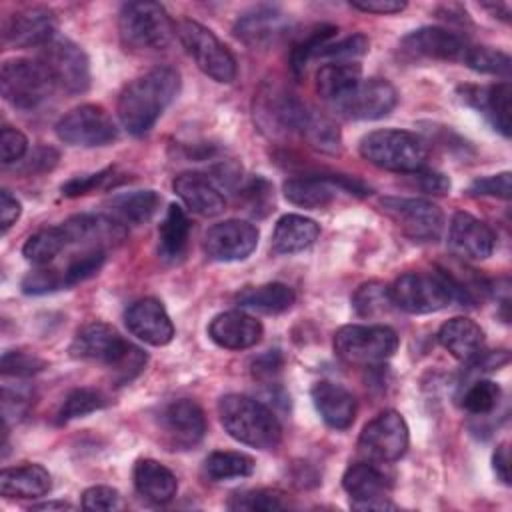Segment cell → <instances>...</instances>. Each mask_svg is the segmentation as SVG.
I'll use <instances>...</instances> for the list:
<instances>
[{
  "label": "cell",
  "mask_w": 512,
  "mask_h": 512,
  "mask_svg": "<svg viewBox=\"0 0 512 512\" xmlns=\"http://www.w3.org/2000/svg\"><path fill=\"white\" fill-rule=\"evenodd\" d=\"M470 194L508 200L510 198V172H500L494 176L474 180L470 186Z\"/></svg>",
  "instance_id": "cell-52"
},
{
  "label": "cell",
  "mask_w": 512,
  "mask_h": 512,
  "mask_svg": "<svg viewBox=\"0 0 512 512\" xmlns=\"http://www.w3.org/2000/svg\"><path fill=\"white\" fill-rule=\"evenodd\" d=\"M438 342L462 362L474 360L484 346V330L466 316L446 320L438 330Z\"/></svg>",
  "instance_id": "cell-28"
},
{
  "label": "cell",
  "mask_w": 512,
  "mask_h": 512,
  "mask_svg": "<svg viewBox=\"0 0 512 512\" xmlns=\"http://www.w3.org/2000/svg\"><path fill=\"white\" fill-rule=\"evenodd\" d=\"M496 236L492 228L468 212H456L450 220L448 246L456 256L484 260L492 254Z\"/></svg>",
  "instance_id": "cell-23"
},
{
  "label": "cell",
  "mask_w": 512,
  "mask_h": 512,
  "mask_svg": "<svg viewBox=\"0 0 512 512\" xmlns=\"http://www.w3.org/2000/svg\"><path fill=\"white\" fill-rule=\"evenodd\" d=\"M384 214L402 230L404 236L416 242H436L444 228L440 206L426 198H384Z\"/></svg>",
  "instance_id": "cell-11"
},
{
  "label": "cell",
  "mask_w": 512,
  "mask_h": 512,
  "mask_svg": "<svg viewBox=\"0 0 512 512\" xmlns=\"http://www.w3.org/2000/svg\"><path fill=\"white\" fill-rule=\"evenodd\" d=\"M44 368H46V362L34 354L20 352V350H6L2 354V374L4 376L28 378L32 374H38Z\"/></svg>",
  "instance_id": "cell-48"
},
{
  "label": "cell",
  "mask_w": 512,
  "mask_h": 512,
  "mask_svg": "<svg viewBox=\"0 0 512 512\" xmlns=\"http://www.w3.org/2000/svg\"><path fill=\"white\" fill-rule=\"evenodd\" d=\"M252 472H254V460L244 452L216 450L208 454V458L204 460V474L214 482L246 478Z\"/></svg>",
  "instance_id": "cell-38"
},
{
  "label": "cell",
  "mask_w": 512,
  "mask_h": 512,
  "mask_svg": "<svg viewBox=\"0 0 512 512\" xmlns=\"http://www.w3.org/2000/svg\"><path fill=\"white\" fill-rule=\"evenodd\" d=\"M230 510H262V512H270V510H284L288 508V500L284 498L282 492L278 490H246V492H238L234 496H230L228 504Z\"/></svg>",
  "instance_id": "cell-45"
},
{
  "label": "cell",
  "mask_w": 512,
  "mask_h": 512,
  "mask_svg": "<svg viewBox=\"0 0 512 512\" xmlns=\"http://www.w3.org/2000/svg\"><path fill=\"white\" fill-rule=\"evenodd\" d=\"M416 176V182L420 186V190H424L426 194H446L450 190V180L448 176L434 172V170H416L412 172Z\"/></svg>",
  "instance_id": "cell-55"
},
{
  "label": "cell",
  "mask_w": 512,
  "mask_h": 512,
  "mask_svg": "<svg viewBox=\"0 0 512 512\" xmlns=\"http://www.w3.org/2000/svg\"><path fill=\"white\" fill-rule=\"evenodd\" d=\"M172 188L184 206L200 216H218L226 200L212 178L200 172H182L174 178Z\"/></svg>",
  "instance_id": "cell-25"
},
{
  "label": "cell",
  "mask_w": 512,
  "mask_h": 512,
  "mask_svg": "<svg viewBox=\"0 0 512 512\" xmlns=\"http://www.w3.org/2000/svg\"><path fill=\"white\" fill-rule=\"evenodd\" d=\"M156 428L160 430V440L170 450H188L204 438L206 418L194 400L178 398L160 406Z\"/></svg>",
  "instance_id": "cell-12"
},
{
  "label": "cell",
  "mask_w": 512,
  "mask_h": 512,
  "mask_svg": "<svg viewBox=\"0 0 512 512\" xmlns=\"http://www.w3.org/2000/svg\"><path fill=\"white\" fill-rule=\"evenodd\" d=\"M176 34L184 50L206 76L222 84H228L236 78V58L210 28L196 20L184 18L176 24Z\"/></svg>",
  "instance_id": "cell-6"
},
{
  "label": "cell",
  "mask_w": 512,
  "mask_h": 512,
  "mask_svg": "<svg viewBox=\"0 0 512 512\" xmlns=\"http://www.w3.org/2000/svg\"><path fill=\"white\" fill-rule=\"evenodd\" d=\"M352 8L370 12V14H398L406 8V2L402 0H352Z\"/></svg>",
  "instance_id": "cell-56"
},
{
  "label": "cell",
  "mask_w": 512,
  "mask_h": 512,
  "mask_svg": "<svg viewBox=\"0 0 512 512\" xmlns=\"http://www.w3.org/2000/svg\"><path fill=\"white\" fill-rule=\"evenodd\" d=\"M352 306L356 314L362 318H374L378 314L388 312V308L394 306L390 298V286L382 282L362 284L352 296Z\"/></svg>",
  "instance_id": "cell-43"
},
{
  "label": "cell",
  "mask_w": 512,
  "mask_h": 512,
  "mask_svg": "<svg viewBox=\"0 0 512 512\" xmlns=\"http://www.w3.org/2000/svg\"><path fill=\"white\" fill-rule=\"evenodd\" d=\"M362 80V68L356 62L324 64L316 72V92L324 100L338 102Z\"/></svg>",
  "instance_id": "cell-36"
},
{
  "label": "cell",
  "mask_w": 512,
  "mask_h": 512,
  "mask_svg": "<svg viewBox=\"0 0 512 512\" xmlns=\"http://www.w3.org/2000/svg\"><path fill=\"white\" fill-rule=\"evenodd\" d=\"M398 102L396 88L384 78L360 80L344 98L334 102L336 110L352 120H378L388 116Z\"/></svg>",
  "instance_id": "cell-16"
},
{
  "label": "cell",
  "mask_w": 512,
  "mask_h": 512,
  "mask_svg": "<svg viewBox=\"0 0 512 512\" xmlns=\"http://www.w3.org/2000/svg\"><path fill=\"white\" fill-rule=\"evenodd\" d=\"M106 260V250L102 246H92V248H82L80 252L72 254L68 264L60 270L64 286H74L78 282L88 280L94 276Z\"/></svg>",
  "instance_id": "cell-40"
},
{
  "label": "cell",
  "mask_w": 512,
  "mask_h": 512,
  "mask_svg": "<svg viewBox=\"0 0 512 512\" xmlns=\"http://www.w3.org/2000/svg\"><path fill=\"white\" fill-rule=\"evenodd\" d=\"M26 148H28V140L20 130L10 128V126L2 128L0 154H2L4 164H12V162L20 160L26 154Z\"/></svg>",
  "instance_id": "cell-53"
},
{
  "label": "cell",
  "mask_w": 512,
  "mask_h": 512,
  "mask_svg": "<svg viewBox=\"0 0 512 512\" xmlns=\"http://www.w3.org/2000/svg\"><path fill=\"white\" fill-rule=\"evenodd\" d=\"M396 350L398 334L384 324H348L334 334V352L348 364H380Z\"/></svg>",
  "instance_id": "cell-7"
},
{
  "label": "cell",
  "mask_w": 512,
  "mask_h": 512,
  "mask_svg": "<svg viewBox=\"0 0 512 512\" xmlns=\"http://www.w3.org/2000/svg\"><path fill=\"white\" fill-rule=\"evenodd\" d=\"M320 236V226L306 216L286 214L282 216L272 232V252L296 254L310 248Z\"/></svg>",
  "instance_id": "cell-32"
},
{
  "label": "cell",
  "mask_w": 512,
  "mask_h": 512,
  "mask_svg": "<svg viewBox=\"0 0 512 512\" xmlns=\"http://www.w3.org/2000/svg\"><path fill=\"white\" fill-rule=\"evenodd\" d=\"M470 46L472 44L464 36L440 26H424V28L412 30L402 40V48L414 56L444 60V62H462V64L466 60Z\"/></svg>",
  "instance_id": "cell-20"
},
{
  "label": "cell",
  "mask_w": 512,
  "mask_h": 512,
  "mask_svg": "<svg viewBox=\"0 0 512 512\" xmlns=\"http://www.w3.org/2000/svg\"><path fill=\"white\" fill-rule=\"evenodd\" d=\"M500 396H502V390L496 382L488 378H478L464 388L460 396V406L470 414L484 416L498 406Z\"/></svg>",
  "instance_id": "cell-39"
},
{
  "label": "cell",
  "mask_w": 512,
  "mask_h": 512,
  "mask_svg": "<svg viewBox=\"0 0 512 512\" xmlns=\"http://www.w3.org/2000/svg\"><path fill=\"white\" fill-rule=\"evenodd\" d=\"M132 478L136 492L154 504H166L178 492V480L174 472L152 458L138 460L134 464Z\"/></svg>",
  "instance_id": "cell-29"
},
{
  "label": "cell",
  "mask_w": 512,
  "mask_h": 512,
  "mask_svg": "<svg viewBox=\"0 0 512 512\" xmlns=\"http://www.w3.org/2000/svg\"><path fill=\"white\" fill-rule=\"evenodd\" d=\"M280 366H282V356L278 354V350H274V352H268V354L260 356V358L254 362L252 372H254V376H258V378H272V376L280 370Z\"/></svg>",
  "instance_id": "cell-58"
},
{
  "label": "cell",
  "mask_w": 512,
  "mask_h": 512,
  "mask_svg": "<svg viewBox=\"0 0 512 512\" xmlns=\"http://www.w3.org/2000/svg\"><path fill=\"white\" fill-rule=\"evenodd\" d=\"M70 354L80 360L104 364L112 370L118 384L134 380L148 360L138 346L122 338L118 330L106 322H90L82 326L70 344Z\"/></svg>",
  "instance_id": "cell-2"
},
{
  "label": "cell",
  "mask_w": 512,
  "mask_h": 512,
  "mask_svg": "<svg viewBox=\"0 0 512 512\" xmlns=\"http://www.w3.org/2000/svg\"><path fill=\"white\" fill-rule=\"evenodd\" d=\"M462 98L482 112L488 122L502 136H510V84L498 82L486 88L466 86L462 88Z\"/></svg>",
  "instance_id": "cell-27"
},
{
  "label": "cell",
  "mask_w": 512,
  "mask_h": 512,
  "mask_svg": "<svg viewBox=\"0 0 512 512\" xmlns=\"http://www.w3.org/2000/svg\"><path fill=\"white\" fill-rule=\"evenodd\" d=\"M408 424L396 410L374 416L360 432L358 450L370 462H394L408 450Z\"/></svg>",
  "instance_id": "cell-10"
},
{
  "label": "cell",
  "mask_w": 512,
  "mask_h": 512,
  "mask_svg": "<svg viewBox=\"0 0 512 512\" xmlns=\"http://www.w3.org/2000/svg\"><path fill=\"white\" fill-rule=\"evenodd\" d=\"M190 218L182 206L170 204L158 228V254L164 262H178L186 254L190 238Z\"/></svg>",
  "instance_id": "cell-33"
},
{
  "label": "cell",
  "mask_w": 512,
  "mask_h": 512,
  "mask_svg": "<svg viewBox=\"0 0 512 512\" xmlns=\"http://www.w3.org/2000/svg\"><path fill=\"white\" fill-rule=\"evenodd\" d=\"M56 134L70 146H106L116 140L118 130L110 114L96 104H82L64 114L56 124Z\"/></svg>",
  "instance_id": "cell-14"
},
{
  "label": "cell",
  "mask_w": 512,
  "mask_h": 512,
  "mask_svg": "<svg viewBox=\"0 0 512 512\" xmlns=\"http://www.w3.org/2000/svg\"><path fill=\"white\" fill-rule=\"evenodd\" d=\"M58 18L46 6H28L6 18L4 42L16 48H42L56 38Z\"/></svg>",
  "instance_id": "cell-17"
},
{
  "label": "cell",
  "mask_w": 512,
  "mask_h": 512,
  "mask_svg": "<svg viewBox=\"0 0 512 512\" xmlns=\"http://www.w3.org/2000/svg\"><path fill=\"white\" fill-rule=\"evenodd\" d=\"M124 324L132 336L150 346H166L174 338V324L156 298L132 302L124 312Z\"/></svg>",
  "instance_id": "cell-22"
},
{
  "label": "cell",
  "mask_w": 512,
  "mask_h": 512,
  "mask_svg": "<svg viewBox=\"0 0 512 512\" xmlns=\"http://www.w3.org/2000/svg\"><path fill=\"white\" fill-rule=\"evenodd\" d=\"M50 488V472L40 464H22L0 472V492L6 498H40Z\"/></svg>",
  "instance_id": "cell-31"
},
{
  "label": "cell",
  "mask_w": 512,
  "mask_h": 512,
  "mask_svg": "<svg viewBox=\"0 0 512 512\" xmlns=\"http://www.w3.org/2000/svg\"><path fill=\"white\" fill-rule=\"evenodd\" d=\"M492 468L496 476L502 480V484H510V452L508 444H500L492 454Z\"/></svg>",
  "instance_id": "cell-59"
},
{
  "label": "cell",
  "mask_w": 512,
  "mask_h": 512,
  "mask_svg": "<svg viewBox=\"0 0 512 512\" xmlns=\"http://www.w3.org/2000/svg\"><path fill=\"white\" fill-rule=\"evenodd\" d=\"M358 150L370 164L404 174L424 168L428 158V144L418 134L396 128H382L366 134L360 140Z\"/></svg>",
  "instance_id": "cell-4"
},
{
  "label": "cell",
  "mask_w": 512,
  "mask_h": 512,
  "mask_svg": "<svg viewBox=\"0 0 512 512\" xmlns=\"http://www.w3.org/2000/svg\"><path fill=\"white\" fill-rule=\"evenodd\" d=\"M284 26V14L274 6H256L244 12L236 24L234 34L248 46L270 44Z\"/></svg>",
  "instance_id": "cell-30"
},
{
  "label": "cell",
  "mask_w": 512,
  "mask_h": 512,
  "mask_svg": "<svg viewBox=\"0 0 512 512\" xmlns=\"http://www.w3.org/2000/svg\"><path fill=\"white\" fill-rule=\"evenodd\" d=\"M180 74L172 66H156L124 86L116 112L132 136L146 134L178 96Z\"/></svg>",
  "instance_id": "cell-1"
},
{
  "label": "cell",
  "mask_w": 512,
  "mask_h": 512,
  "mask_svg": "<svg viewBox=\"0 0 512 512\" xmlns=\"http://www.w3.org/2000/svg\"><path fill=\"white\" fill-rule=\"evenodd\" d=\"M118 34L126 48L154 52L170 46L176 26L158 2H128L118 14Z\"/></svg>",
  "instance_id": "cell-5"
},
{
  "label": "cell",
  "mask_w": 512,
  "mask_h": 512,
  "mask_svg": "<svg viewBox=\"0 0 512 512\" xmlns=\"http://www.w3.org/2000/svg\"><path fill=\"white\" fill-rule=\"evenodd\" d=\"M114 174V168H106V170H100L96 174H86V176H74L70 178L64 186H62V194L64 196H82V194H88L96 188H102Z\"/></svg>",
  "instance_id": "cell-51"
},
{
  "label": "cell",
  "mask_w": 512,
  "mask_h": 512,
  "mask_svg": "<svg viewBox=\"0 0 512 512\" xmlns=\"http://www.w3.org/2000/svg\"><path fill=\"white\" fill-rule=\"evenodd\" d=\"M302 134L314 148H318L322 152H338L340 150L338 126L332 120H328L326 116L310 112V118H308Z\"/></svg>",
  "instance_id": "cell-46"
},
{
  "label": "cell",
  "mask_w": 512,
  "mask_h": 512,
  "mask_svg": "<svg viewBox=\"0 0 512 512\" xmlns=\"http://www.w3.org/2000/svg\"><path fill=\"white\" fill-rule=\"evenodd\" d=\"M64 286L62 274L56 268H46V266H38V270H32L24 276L22 280V292L24 294H48V292H56Z\"/></svg>",
  "instance_id": "cell-49"
},
{
  "label": "cell",
  "mask_w": 512,
  "mask_h": 512,
  "mask_svg": "<svg viewBox=\"0 0 512 512\" xmlns=\"http://www.w3.org/2000/svg\"><path fill=\"white\" fill-rule=\"evenodd\" d=\"M106 404H108V398L100 390H96V388H76L64 398V402L58 410V424H66L70 420L88 416L96 410H102Z\"/></svg>",
  "instance_id": "cell-41"
},
{
  "label": "cell",
  "mask_w": 512,
  "mask_h": 512,
  "mask_svg": "<svg viewBox=\"0 0 512 512\" xmlns=\"http://www.w3.org/2000/svg\"><path fill=\"white\" fill-rule=\"evenodd\" d=\"M32 508L34 510H72L74 506L68 504V502H42V504H36Z\"/></svg>",
  "instance_id": "cell-60"
},
{
  "label": "cell",
  "mask_w": 512,
  "mask_h": 512,
  "mask_svg": "<svg viewBox=\"0 0 512 512\" xmlns=\"http://www.w3.org/2000/svg\"><path fill=\"white\" fill-rule=\"evenodd\" d=\"M392 304L408 314L438 312L454 300L444 274L406 272L390 286Z\"/></svg>",
  "instance_id": "cell-9"
},
{
  "label": "cell",
  "mask_w": 512,
  "mask_h": 512,
  "mask_svg": "<svg viewBox=\"0 0 512 512\" xmlns=\"http://www.w3.org/2000/svg\"><path fill=\"white\" fill-rule=\"evenodd\" d=\"M370 48V40L364 34H352L340 42H328L318 56L322 58H334L336 62H352L360 56H364Z\"/></svg>",
  "instance_id": "cell-47"
},
{
  "label": "cell",
  "mask_w": 512,
  "mask_h": 512,
  "mask_svg": "<svg viewBox=\"0 0 512 512\" xmlns=\"http://www.w3.org/2000/svg\"><path fill=\"white\" fill-rule=\"evenodd\" d=\"M336 26L330 24H322L316 26L310 34H306L302 40H298L290 52V68L296 76H300L306 68V64L318 56V52L332 40V36L336 34Z\"/></svg>",
  "instance_id": "cell-42"
},
{
  "label": "cell",
  "mask_w": 512,
  "mask_h": 512,
  "mask_svg": "<svg viewBox=\"0 0 512 512\" xmlns=\"http://www.w3.org/2000/svg\"><path fill=\"white\" fill-rule=\"evenodd\" d=\"M160 206V196L154 190H134L118 194L110 200V218L122 226H138L148 222Z\"/></svg>",
  "instance_id": "cell-35"
},
{
  "label": "cell",
  "mask_w": 512,
  "mask_h": 512,
  "mask_svg": "<svg viewBox=\"0 0 512 512\" xmlns=\"http://www.w3.org/2000/svg\"><path fill=\"white\" fill-rule=\"evenodd\" d=\"M68 246V236L62 224H58L34 232L22 246V254L34 266H48Z\"/></svg>",
  "instance_id": "cell-37"
},
{
  "label": "cell",
  "mask_w": 512,
  "mask_h": 512,
  "mask_svg": "<svg viewBox=\"0 0 512 512\" xmlns=\"http://www.w3.org/2000/svg\"><path fill=\"white\" fill-rule=\"evenodd\" d=\"M320 418L334 430H346L356 418V400L352 392L330 380H320L310 390Z\"/></svg>",
  "instance_id": "cell-26"
},
{
  "label": "cell",
  "mask_w": 512,
  "mask_h": 512,
  "mask_svg": "<svg viewBox=\"0 0 512 512\" xmlns=\"http://www.w3.org/2000/svg\"><path fill=\"white\" fill-rule=\"evenodd\" d=\"M464 64L476 72L492 74V76H510V56L502 50L490 48V46H476L472 44Z\"/></svg>",
  "instance_id": "cell-44"
},
{
  "label": "cell",
  "mask_w": 512,
  "mask_h": 512,
  "mask_svg": "<svg viewBox=\"0 0 512 512\" xmlns=\"http://www.w3.org/2000/svg\"><path fill=\"white\" fill-rule=\"evenodd\" d=\"M342 486L352 500V508L358 510H386L394 508L388 502L390 480L374 462L350 464L342 476Z\"/></svg>",
  "instance_id": "cell-19"
},
{
  "label": "cell",
  "mask_w": 512,
  "mask_h": 512,
  "mask_svg": "<svg viewBox=\"0 0 512 512\" xmlns=\"http://www.w3.org/2000/svg\"><path fill=\"white\" fill-rule=\"evenodd\" d=\"M84 510H118L122 508V498L116 488L92 486L82 494Z\"/></svg>",
  "instance_id": "cell-50"
},
{
  "label": "cell",
  "mask_w": 512,
  "mask_h": 512,
  "mask_svg": "<svg viewBox=\"0 0 512 512\" xmlns=\"http://www.w3.org/2000/svg\"><path fill=\"white\" fill-rule=\"evenodd\" d=\"M262 324L254 316L242 310H228L212 318L208 326V336L214 344L226 350H246L260 342Z\"/></svg>",
  "instance_id": "cell-24"
},
{
  "label": "cell",
  "mask_w": 512,
  "mask_h": 512,
  "mask_svg": "<svg viewBox=\"0 0 512 512\" xmlns=\"http://www.w3.org/2000/svg\"><path fill=\"white\" fill-rule=\"evenodd\" d=\"M296 294L288 284L270 282L262 286H248L236 294V304L246 310L262 314H280L292 308Z\"/></svg>",
  "instance_id": "cell-34"
},
{
  "label": "cell",
  "mask_w": 512,
  "mask_h": 512,
  "mask_svg": "<svg viewBox=\"0 0 512 512\" xmlns=\"http://www.w3.org/2000/svg\"><path fill=\"white\" fill-rule=\"evenodd\" d=\"M38 60L44 64L54 84L70 94H82L90 88V62L86 52L68 38H54L46 46Z\"/></svg>",
  "instance_id": "cell-13"
},
{
  "label": "cell",
  "mask_w": 512,
  "mask_h": 512,
  "mask_svg": "<svg viewBox=\"0 0 512 512\" xmlns=\"http://www.w3.org/2000/svg\"><path fill=\"white\" fill-rule=\"evenodd\" d=\"M56 88L52 76L40 60L14 58L2 64L0 90L8 104L18 110H34Z\"/></svg>",
  "instance_id": "cell-8"
},
{
  "label": "cell",
  "mask_w": 512,
  "mask_h": 512,
  "mask_svg": "<svg viewBox=\"0 0 512 512\" xmlns=\"http://www.w3.org/2000/svg\"><path fill=\"white\" fill-rule=\"evenodd\" d=\"M218 416L224 430L240 444L258 450H274L282 440V426L276 414L250 396H222L218 400Z\"/></svg>",
  "instance_id": "cell-3"
},
{
  "label": "cell",
  "mask_w": 512,
  "mask_h": 512,
  "mask_svg": "<svg viewBox=\"0 0 512 512\" xmlns=\"http://www.w3.org/2000/svg\"><path fill=\"white\" fill-rule=\"evenodd\" d=\"M310 112L296 96L284 90H268L260 94L256 106V118L262 128L274 130V134L304 132Z\"/></svg>",
  "instance_id": "cell-21"
},
{
  "label": "cell",
  "mask_w": 512,
  "mask_h": 512,
  "mask_svg": "<svg viewBox=\"0 0 512 512\" xmlns=\"http://www.w3.org/2000/svg\"><path fill=\"white\" fill-rule=\"evenodd\" d=\"M270 190L272 188L264 178H252L248 182V186L244 188V198L248 200V208H252V214H262L260 208H264V212L268 210L272 198Z\"/></svg>",
  "instance_id": "cell-54"
},
{
  "label": "cell",
  "mask_w": 512,
  "mask_h": 512,
  "mask_svg": "<svg viewBox=\"0 0 512 512\" xmlns=\"http://www.w3.org/2000/svg\"><path fill=\"white\" fill-rule=\"evenodd\" d=\"M340 194L366 196L368 188L346 176H298L284 182L286 200L302 208H324Z\"/></svg>",
  "instance_id": "cell-15"
},
{
  "label": "cell",
  "mask_w": 512,
  "mask_h": 512,
  "mask_svg": "<svg viewBox=\"0 0 512 512\" xmlns=\"http://www.w3.org/2000/svg\"><path fill=\"white\" fill-rule=\"evenodd\" d=\"M258 244V228L246 220H224L204 234V252L216 262L248 258Z\"/></svg>",
  "instance_id": "cell-18"
},
{
  "label": "cell",
  "mask_w": 512,
  "mask_h": 512,
  "mask_svg": "<svg viewBox=\"0 0 512 512\" xmlns=\"http://www.w3.org/2000/svg\"><path fill=\"white\" fill-rule=\"evenodd\" d=\"M20 210H22L20 202L8 190H2L0 192V226L4 232L18 220Z\"/></svg>",
  "instance_id": "cell-57"
}]
</instances>
